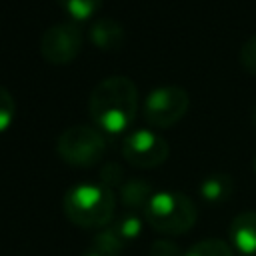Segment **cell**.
I'll return each instance as SVG.
<instances>
[{"instance_id": "cell-1", "label": "cell", "mask_w": 256, "mask_h": 256, "mask_svg": "<svg viewBox=\"0 0 256 256\" xmlns=\"http://www.w3.org/2000/svg\"><path fill=\"white\" fill-rule=\"evenodd\" d=\"M88 108L92 120L104 132H124L138 112V88L124 74L106 76L92 88Z\"/></svg>"}, {"instance_id": "cell-2", "label": "cell", "mask_w": 256, "mask_h": 256, "mask_svg": "<svg viewBox=\"0 0 256 256\" xmlns=\"http://www.w3.org/2000/svg\"><path fill=\"white\" fill-rule=\"evenodd\" d=\"M62 208L72 224L86 230H98L112 224L116 212V196L104 184L82 182L66 190Z\"/></svg>"}, {"instance_id": "cell-3", "label": "cell", "mask_w": 256, "mask_h": 256, "mask_svg": "<svg viewBox=\"0 0 256 256\" xmlns=\"http://www.w3.org/2000/svg\"><path fill=\"white\" fill-rule=\"evenodd\" d=\"M146 222L160 234L182 236L190 232L198 220V208L194 200L176 190L154 192L144 208Z\"/></svg>"}, {"instance_id": "cell-4", "label": "cell", "mask_w": 256, "mask_h": 256, "mask_svg": "<svg viewBox=\"0 0 256 256\" xmlns=\"http://www.w3.org/2000/svg\"><path fill=\"white\" fill-rule=\"evenodd\" d=\"M106 148L108 146L104 134L88 124H74L66 128L56 140V150L60 158L76 168L96 166L104 158Z\"/></svg>"}, {"instance_id": "cell-5", "label": "cell", "mask_w": 256, "mask_h": 256, "mask_svg": "<svg viewBox=\"0 0 256 256\" xmlns=\"http://www.w3.org/2000/svg\"><path fill=\"white\" fill-rule=\"evenodd\" d=\"M188 106L190 96L184 88L174 84L158 86L144 100V116L156 128H170L188 112Z\"/></svg>"}, {"instance_id": "cell-6", "label": "cell", "mask_w": 256, "mask_h": 256, "mask_svg": "<svg viewBox=\"0 0 256 256\" xmlns=\"http://www.w3.org/2000/svg\"><path fill=\"white\" fill-rule=\"evenodd\" d=\"M168 154H170L168 142L160 134H156L148 128L130 132L122 142L124 160L142 170L162 166L168 160Z\"/></svg>"}, {"instance_id": "cell-7", "label": "cell", "mask_w": 256, "mask_h": 256, "mask_svg": "<svg viewBox=\"0 0 256 256\" xmlns=\"http://www.w3.org/2000/svg\"><path fill=\"white\" fill-rule=\"evenodd\" d=\"M84 44V32L76 22L52 24L40 38V54L50 64H68Z\"/></svg>"}, {"instance_id": "cell-8", "label": "cell", "mask_w": 256, "mask_h": 256, "mask_svg": "<svg viewBox=\"0 0 256 256\" xmlns=\"http://www.w3.org/2000/svg\"><path fill=\"white\" fill-rule=\"evenodd\" d=\"M90 40L100 48V50H118L124 40H126V32L124 26L112 18V16H100L92 22L90 26Z\"/></svg>"}, {"instance_id": "cell-9", "label": "cell", "mask_w": 256, "mask_h": 256, "mask_svg": "<svg viewBox=\"0 0 256 256\" xmlns=\"http://www.w3.org/2000/svg\"><path fill=\"white\" fill-rule=\"evenodd\" d=\"M230 244L246 256H256V212H242L232 220Z\"/></svg>"}, {"instance_id": "cell-10", "label": "cell", "mask_w": 256, "mask_h": 256, "mask_svg": "<svg viewBox=\"0 0 256 256\" xmlns=\"http://www.w3.org/2000/svg\"><path fill=\"white\" fill-rule=\"evenodd\" d=\"M200 196L208 202V204H220L226 202L232 194H234V178L226 172H214L208 174L200 186H198Z\"/></svg>"}, {"instance_id": "cell-11", "label": "cell", "mask_w": 256, "mask_h": 256, "mask_svg": "<svg viewBox=\"0 0 256 256\" xmlns=\"http://www.w3.org/2000/svg\"><path fill=\"white\" fill-rule=\"evenodd\" d=\"M152 196H154L152 184L142 178L126 180L120 188V200L128 210H144Z\"/></svg>"}, {"instance_id": "cell-12", "label": "cell", "mask_w": 256, "mask_h": 256, "mask_svg": "<svg viewBox=\"0 0 256 256\" xmlns=\"http://www.w3.org/2000/svg\"><path fill=\"white\" fill-rule=\"evenodd\" d=\"M182 256H234L232 246L220 238H208L190 246Z\"/></svg>"}, {"instance_id": "cell-13", "label": "cell", "mask_w": 256, "mask_h": 256, "mask_svg": "<svg viewBox=\"0 0 256 256\" xmlns=\"http://www.w3.org/2000/svg\"><path fill=\"white\" fill-rule=\"evenodd\" d=\"M110 226L114 228V232L124 242H130V240L140 236V232H142V218L136 216L134 212H128V214H122L118 220H114Z\"/></svg>"}, {"instance_id": "cell-14", "label": "cell", "mask_w": 256, "mask_h": 256, "mask_svg": "<svg viewBox=\"0 0 256 256\" xmlns=\"http://www.w3.org/2000/svg\"><path fill=\"white\" fill-rule=\"evenodd\" d=\"M58 4L74 20H88L100 10L102 0H58Z\"/></svg>"}, {"instance_id": "cell-15", "label": "cell", "mask_w": 256, "mask_h": 256, "mask_svg": "<svg viewBox=\"0 0 256 256\" xmlns=\"http://www.w3.org/2000/svg\"><path fill=\"white\" fill-rule=\"evenodd\" d=\"M16 116V102L10 90L0 86V132H4Z\"/></svg>"}, {"instance_id": "cell-16", "label": "cell", "mask_w": 256, "mask_h": 256, "mask_svg": "<svg viewBox=\"0 0 256 256\" xmlns=\"http://www.w3.org/2000/svg\"><path fill=\"white\" fill-rule=\"evenodd\" d=\"M100 180L106 188H116L124 184V168L118 164V162H106L102 168H100Z\"/></svg>"}, {"instance_id": "cell-17", "label": "cell", "mask_w": 256, "mask_h": 256, "mask_svg": "<svg viewBox=\"0 0 256 256\" xmlns=\"http://www.w3.org/2000/svg\"><path fill=\"white\" fill-rule=\"evenodd\" d=\"M240 60L244 64V68L256 76V34H252L244 44H242V50H240Z\"/></svg>"}, {"instance_id": "cell-18", "label": "cell", "mask_w": 256, "mask_h": 256, "mask_svg": "<svg viewBox=\"0 0 256 256\" xmlns=\"http://www.w3.org/2000/svg\"><path fill=\"white\" fill-rule=\"evenodd\" d=\"M180 248L168 240H156L150 244V256H182Z\"/></svg>"}, {"instance_id": "cell-19", "label": "cell", "mask_w": 256, "mask_h": 256, "mask_svg": "<svg viewBox=\"0 0 256 256\" xmlns=\"http://www.w3.org/2000/svg\"><path fill=\"white\" fill-rule=\"evenodd\" d=\"M84 256H108L106 252H102V250H98V248H94L92 244H90V248L86 250V254Z\"/></svg>"}, {"instance_id": "cell-20", "label": "cell", "mask_w": 256, "mask_h": 256, "mask_svg": "<svg viewBox=\"0 0 256 256\" xmlns=\"http://www.w3.org/2000/svg\"><path fill=\"white\" fill-rule=\"evenodd\" d=\"M252 122H254V126H256V108H254V112H252Z\"/></svg>"}, {"instance_id": "cell-21", "label": "cell", "mask_w": 256, "mask_h": 256, "mask_svg": "<svg viewBox=\"0 0 256 256\" xmlns=\"http://www.w3.org/2000/svg\"><path fill=\"white\" fill-rule=\"evenodd\" d=\"M254 172H256V158H254Z\"/></svg>"}]
</instances>
